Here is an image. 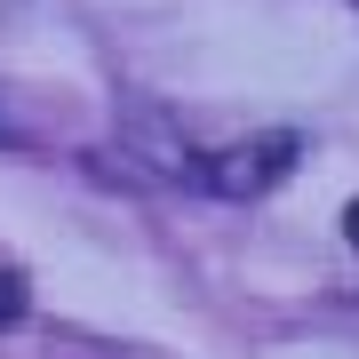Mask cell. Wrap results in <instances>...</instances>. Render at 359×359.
Masks as SVG:
<instances>
[{
    "label": "cell",
    "mask_w": 359,
    "mask_h": 359,
    "mask_svg": "<svg viewBox=\"0 0 359 359\" xmlns=\"http://www.w3.org/2000/svg\"><path fill=\"white\" fill-rule=\"evenodd\" d=\"M295 168V136L287 128H271V136H248V144H231V152H216L200 168L208 176V192H224V200H256V192H271Z\"/></svg>",
    "instance_id": "6da1fadb"
},
{
    "label": "cell",
    "mask_w": 359,
    "mask_h": 359,
    "mask_svg": "<svg viewBox=\"0 0 359 359\" xmlns=\"http://www.w3.org/2000/svg\"><path fill=\"white\" fill-rule=\"evenodd\" d=\"M120 152H128V160H152V176H200L192 136H184L168 112H152V104H136V112L120 120Z\"/></svg>",
    "instance_id": "7a4b0ae2"
},
{
    "label": "cell",
    "mask_w": 359,
    "mask_h": 359,
    "mask_svg": "<svg viewBox=\"0 0 359 359\" xmlns=\"http://www.w3.org/2000/svg\"><path fill=\"white\" fill-rule=\"evenodd\" d=\"M25 311H32V295H25V271H8V264H0V327H16Z\"/></svg>",
    "instance_id": "3957f363"
},
{
    "label": "cell",
    "mask_w": 359,
    "mask_h": 359,
    "mask_svg": "<svg viewBox=\"0 0 359 359\" xmlns=\"http://www.w3.org/2000/svg\"><path fill=\"white\" fill-rule=\"evenodd\" d=\"M344 240H351V248H359V200H351V208H344Z\"/></svg>",
    "instance_id": "277c9868"
}]
</instances>
